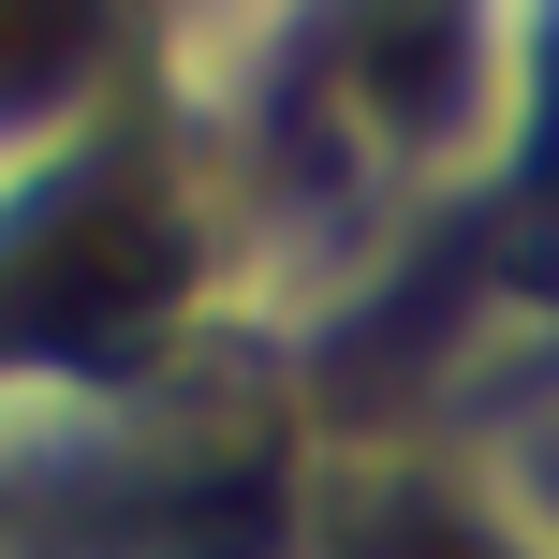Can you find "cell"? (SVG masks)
<instances>
[{
  "label": "cell",
  "mask_w": 559,
  "mask_h": 559,
  "mask_svg": "<svg viewBox=\"0 0 559 559\" xmlns=\"http://www.w3.org/2000/svg\"><path fill=\"white\" fill-rule=\"evenodd\" d=\"M163 295H177V222H163V192H133L118 163L74 177V192L0 251V338H45V354H88V338L147 324Z\"/></svg>",
  "instance_id": "6da1fadb"
},
{
  "label": "cell",
  "mask_w": 559,
  "mask_h": 559,
  "mask_svg": "<svg viewBox=\"0 0 559 559\" xmlns=\"http://www.w3.org/2000/svg\"><path fill=\"white\" fill-rule=\"evenodd\" d=\"M104 45V0H0V118L15 104H59Z\"/></svg>",
  "instance_id": "7a4b0ae2"
},
{
  "label": "cell",
  "mask_w": 559,
  "mask_h": 559,
  "mask_svg": "<svg viewBox=\"0 0 559 559\" xmlns=\"http://www.w3.org/2000/svg\"><path fill=\"white\" fill-rule=\"evenodd\" d=\"M354 559H501V545L456 531V515H427V501H383V515L354 531Z\"/></svg>",
  "instance_id": "3957f363"
}]
</instances>
